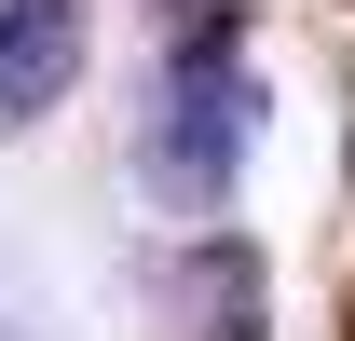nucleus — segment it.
Instances as JSON below:
<instances>
[{
	"mask_svg": "<svg viewBox=\"0 0 355 341\" xmlns=\"http://www.w3.org/2000/svg\"><path fill=\"white\" fill-rule=\"evenodd\" d=\"M246 123H260V82H246L232 28H191L178 69H164V110H150V177L178 205H219L232 164H246Z\"/></svg>",
	"mask_w": 355,
	"mask_h": 341,
	"instance_id": "1",
	"label": "nucleus"
},
{
	"mask_svg": "<svg viewBox=\"0 0 355 341\" xmlns=\"http://www.w3.org/2000/svg\"><path fill=\"white\" fill-rule=\"evenodd\" d=\"M83 82V0H0V123H42Z\"/></svg>",
	"mask_w": 355,
	"mask_h": 341,
	"instance_id": "2",
	"label": "nucleus"
}]
</instances>
